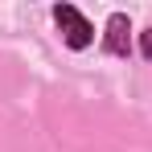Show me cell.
Listing matches in <instances>:
<instances>
[{
	"label": "cell",
	"mask_w": 152,
	"mask_h": 152,
	"mask_svg": "<svg viewBox=\"0 0 152 152\" xmlns=\"http://www.w3.org/2000/svg\"><path fill=\"white\" fill-rule=\"evenodd\" d=\"M58 25H66V29H70V41H74V45H86V33H91V25L78 17L74 8H58Z\"/></svg>",
	"instance_id": "1"
}]
</instances>
